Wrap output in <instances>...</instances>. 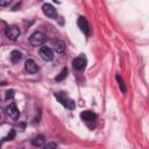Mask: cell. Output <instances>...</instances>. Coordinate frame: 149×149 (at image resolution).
<instances>
[{
  "label": "cell",
  "mask_w": 149,
  "mask_h": 149,
  "mask_svg": "<svg viewBox=\"0 0 149 149\" xmlns=\"http://www.w3.org/2000/svg\"><path fill=\"white\" fill-rule=\"evenodd\" d=\"M77 24L79 27V29L85 34V36H88L90 35V26H88V21L86 20V17L84 16H80L77 21Z\"/></svg>",
  "instance_id": "9c48e42d"
},
{
  "label": "cell",
  "mask_w": 149,
  "mask_h": 149,
  "mask_svg": "<svg viewBox=\"0 0 149 149\" xmlns=\"http://www.w3.org/2000/svg\"><path fill=\"white\" fill-rule=\"evenodd\" d=\"M20 34H21V30H20V28L16 27V26H8V27L5 29V35H6V37H7L8 40H10V41H16L17 37L20 36Z\"/></svg>",
  "instance_id": "3957f363"
},
{
  "label": "cell",
  "mask_w": 149,
  "mask_h": 149,
  "mask_svg": "<svg viewBox=\"0 0 149 149\" xmlns=\"http://www.w3.org/2000/svg\"><path fill=\"white\" fill-rule=\"evenodd\" d=\"M24 69L28 73H31V74L38 72V66H37V64L35 63L34 59H27L26 63H24Z\"/></svg>",
  "instance_id": "30bf717a"
},
{
  "label": "cell",
  "mask_w": 149,
  "mask_h": 149,
  "mask_svg": "<svg viewBox=\"0 0 149 149\" xmlns=\"http://www.w3.org/2000/svg\"><path fill=\"white\" fill-rule=\"evenodd\" d=\"M14 98V90H8L6 92V99H13Z\"/></svg>",
  "instance_id": "ac0fdd59"
},
{
  "label": "cell",
  "mask_w": 149,
  "mask_h": 149,
  "mask_svg": "<svg viewBox=\"0 0 149 149\" xmlns=\"http://www.w3.org/2000/svg\"><path fill=\"white\" fill-rule=\"evenodd\" d=\"M115 79H116V81H118V84H119L120 90H121L123 93H126V92H127V87H126V85H125L123 79H122V78H121L119 74H116V76H115Z\"/></svg>",
  "instance_id": "5bb4252c"
},
{
  "label": "cell",
  "mask_w": 149,
  "mask_h": 149,
  "mask_svg": "<svg viewBox=\"0 0 149 149\" xmlns=\"http://www.w3.org/2000/svg\"><path fill=\"white\" fill-rule=\"evenodd\" d=\"M38 52H40V56H41V58H42L43 61L50 62V61L54 59V52H52L51 48H49V47H47V45L41 47L40 50H38Z\"/></svg>",
  "instance_id": "5b68a950"
},
{
  "label": "cell",
  "mask_w": 149,
  "mask_h": 149,
  "mask_svg": "<svg viewBox=\"0 0 149 149\" xmlns=\"http://www.w3.org/2000/svg\"><path fill=\"white\" fill-rule=\"evenodd\" d=\"M47 40H48L47 35L42 31H35L29 36V43L33 47H43Z\"/></svg>",
  "instance_id": "7a4b0ae2"
},
{
  "label": "cell",
  "mask_w": 149,
  "mask_h": 149,
  "mask_svg": "<svg viewBox=\"0 0 149 149\" xmlns=\"http://www.w3.org/2000/svg\"><path fill=\"white\" fill-rule=\"evenodd\" d=\"M42 12H43V14L47 16V17H49V19H52V20H56L57 19V10H56V8L51 5V3H43L42 5Z\"/></svg>",
  "instance_id": "277c9868"
},
{
  "label": "cell",
  "mask_w": 149,
  "mask_h": 149,
  "mask_svg": "<svg viewBox=\"0 0 149 149\" xmlns=\"http://www.w3.org/2000/svg\"><path fill=\"white\" fill-rule=\"evenodd\" d=\"M42 149H57V144L55 142H48L44 147H42Z\"/></svg>",
  "instance_id": "e0dca14e"
},
{
  "label": "cell",
  "mask_w": 149,
  "mask_h": 149,
  "mask_svg": "<svg viewBox=\"0 0 149 149\" xmlns=\"http://www.w3.org/2000/svg\"><path fill=\"white\" fill-rule=\"evenodd\" d=\"M44 143H45V139H44L43 135H37V136H35V137L31 139V144L34 147H37V148L44 147L45 146Z\"/></svg>",
  "instance_id": "8fae6325"
},
{
  "label": "cell",
  "mask_w": 149,
  "mask_h": 149,
  "mask_svg": "<svg viewBox=\"0 0 149 149\" xmlns=\"http://www.w3.org/2000/svg\"><path fill=\"white\" fill-rule=\"evenodd\" d=\"M86 64H87V61H86V58H85L83 55L79 56V57H76V58L72 61V66H73V69L77 70V71L84 70V69L86 68Z\"/></svg>",
  "instance_id": "8992f818"
},
{
  "label": "cell",
  "mask_w": 149,
  "mask_h": 149,
  "mask_svg": "<svg viewBox=\"0 0 149 149\" xmlns=\"http://www.w3.org/2000/svg\"><path fill=\"white\" fill-rule=\"evenodd\" d=\"M9 3H10V1H0V6L1 7H5V6L9 5Z\"/></svg>",
  "instance_id": "d6986e66"
},
{
  "label": "cell",
  "mask_w": 149,
  "mask_h": 149,
  "mask_svg": "<svg viewBox=\"0 0 149 149\" xmlns=\"http://www.w3.org/2000/svg\"><path fill=\"white\" fill-rule=\"evenodd\" d=\"M54 49H55L56 52L62 54L65 50V43L63 41H61V40H57V41L54 42Z\"/></svg>",
  "instance_id": "7c38bea8"
},
{
  "label": "cell",
  "mask_w": 149,
  "mask_h": 149,
  "mask_svg": "<svg viewBox=\"0 0 149 149\" xmlns=\"http://www.w3.org/2000/svg\"><path fill=\"white\" fill-rule=\"evenodd\" d=\"M14 137H15V130H14V129H12V130H10V133H9L6 137H3V139H2V142H5V141H10V140H13Z\"/></svg>",
  "instance_id": "2e32d148"
},
{
  "label": "cell",
  "mask_w": 149,
  "mask_h": 149,
  "mask_svg": "<svg viewBox=\"0 0 149 149\" xmlns=\"http://www.w3.org/2000/svg\"><path fill=\"white\" fill-rule=\"evenodd\" d=\"M6 114H7V115H8L10 119H13V120H16V119L20 116L19 108L16 107V105H15L14 102L9 104V105L6 107Z\"/></svg>",
  "instance_id": "52a82bcc"
},
{
  "label": "cell",
  "mask_w": 149,
  "mask_h": 149,
  "mask_svg": "<svg viewBox=\"0 0 149 149\" xmlns=\"http://www.w3.org/2000/svg\"><path fill=\"white\" fill-rule=\"evenodd\" d=\"M80 118H81L88 126H91L92 123H94V121H95V119H97V114L93 113V112H91V111H84V112L80 113Z\"/></svg>",
  "instance_id": "ba28073f"
},
{
  "label": "cell",
  "mask_w": 149,
  "mask_h": 149,
  "mask_svg": "<svg viewBox=\"0 0 149 149\" xmlns=\"http://www.w3.org/2000/svg\"><path fill=\"white\" fill-rule=\"evenodd\" d=\"M9 58H10V61L13 63H19L21 61V58H22V54L19 50H13L10 52V55H9Z\"/></svg>",
  "instance_id": "4fadbf2b"
},
{
  "label": "cell",
  "mask_w": 149,
  "mask_h": 149,
  "mask_svg": "<svg viewBox=\"0 0 149 149\" xmlns=\"http://www.w3.org/2000/svg\"><path fill=\"white\" fill-rule=\"evenodd\" d=\"M54 95H55V98L58 100V102H61V105L64 106L65 108H68V109H74V108H76V102H74V100L71 99L65 92H62V91L55 92Z\"/></svg>",
  "instance_id": "6da1fadb"
},
{
  "label": "cell",
  "mask_w": 149,
  "mask_h": 149,
  "mask_svg": "<svg viewBox=\"0 0 149 149\" xmlns=\"http://www.w3.org/2000/svg\"><path fill=\"white\" fill-rule=\"evenodd\" d=\"M66 74H68V69L66 68H64L59 73H58V76H56V81H61V80H63L65 77H66Z\"/></svg>",
  "instance_id": "9a60e30c"
}]
</instances>
